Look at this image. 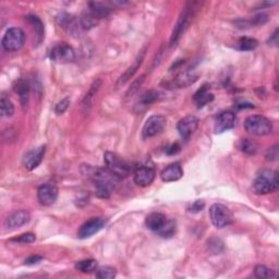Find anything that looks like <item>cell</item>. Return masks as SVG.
<instances>
[{
    "mask_svg": "<svg viewBox=\"0 0 279 279\" xmlns=\"http://www.w3.org/2000/svg\"><path fill=\"white\" fill-rule=\"evenodd\" d=\"M279 187L278 174L274 170L266 169L257 176L254 183H253V189L254 192L259 195H265L268 193H273Z\"/></svg>",
    "mask_w": 279,
    "mask_h": 279,
    "instance_id": "6da1fadb",
    "label": "cell"
},
{
    "mask_svg": "<svg viewBox=\"0 0 279 279\" xmlns=\"http://www.w3.org/2000/svg\"><path fill=\"white\" fill-rule=\"evenodd\" d=\"M244 129L248 133L255 136L268 135L273 131V124L262 115L249 116L244 121Z\"/></svg>",
    "mask_w": 279,
    "mask_h": 279,
    "instance_id": "7a4b0ae2",
    "label": "cell"
},
{
    "mask_svg": "<svg viewBox=\"0 0 279 279\" xmlns=\"http://www.w3.org/2000/svg\"><path fill=\"white\" fill-rule=\"evenodd\" d=\"M194 5L195 3H190V5H188L186 8H184V10L181 12V15H180L179 19L177 21V24L175 25L173 35H171V38H170L171 46L177 45L178 42L180 41V38L182 37L184 32L188 29L189 25H190L191 23V20L193 18V14H194V9H195Z\"/></svg>",
    "mask_w": 279,
    "mask_h": 279,
    "instance_id": "3957f363",
    "label": "cell"
},
{
    "mask_svg": "<svg viewBox=\"0 0 279 279\" xmlns=\"http://www.w3.org/2000/svg\"><path fill=\"white\" fill-rule=\"evenodd\" d=\"M209 217L213 225L218 229H222L233 224L234 215L227 206L215 203L209 208Z\"/></svg>",
    "mask_w": 279,
    "mask_h": 279,
    "instance_id": "277c9868",
    "label": "cell"
},
{
    "mask_svg": "<svg viewBox=\"0 0 279 279\" xmlns=\"http://www.w3.org/2000/svg\"><path fill=\"white\" fill-rule=\"evenodd\" d=\"M104 161L106 168L115 176H117L119 179L127 178L130 175V167L117 154L113 152H106L104 154Z\"/></svg>",
    "mask_w": 279,
    "mask_h": 279,
    "instance_id": "5b68a950",
    "label": "cell"
},
{
    "mask_svg": "<svg viewBox=\"0 0 279 279\" xmlns=\"http://www.w3.org/2000/svg\"><path fill=\"white\" fill-rule=\"evenodd\" d=\"M25 38V33L20 28H11L3 35L2 47L7 51H16L22 48Z\"/></svg>",
    "mask_w": 279,
    "mask_h": 279,
    "instance_id": "8992f818",
    "label": "cell"
},
{
    "mask_svg": "<svg viewBox=\"0 0 279 279\" xmlns=\"http://www.w3.org/2000/svg\"><path fill=\"white\" fill-rule=\"evenodd\" d=\"M166 127V118L162 115H154L151 116L147 122L144 123V127L142 129V137L145 139H151L153 136H156L157 134L164 130Z\"/></svg>",
    "mask_w": 279,
    "mask_h": 279,
    "instance_id": "52a82bcc",
    "label": "cell"
},
{
    "mask_svg": "<svg viewBox=\"0 0 279 279\" xmlns=\"http://www.w3.org/2000/svg\"><path fill=\"white\" fill-rule=\"evenodd\" d=\"M49 57L56 62L67 63L73 61L75 59V54L70 45H68L67 43H61V44L53 47V49L50 50Z\"/></svg>",
    "mask_w": 279,
    "mask_h": 279,
    "instance_id": "ba28073f",
    "label": "cell"
},
{
    "mask_svg": "<svg viewBox=\"0 0 279 279\" xmlns=\"http://www.w3.org/2000/svg\"><path fill=\"white\" fill-rule=\"evenodd\" d=\"M37 199L43 206L53 205L58 199V188L54 183H44L38 188Z\"/></svg>",
    "mask_w": 279,
    "mask_h": 279,
    "instance_id": "9c48e42d",
    "label": "cell"
},
{
    "mask_svg": "<svg viewBox=\"0 0 279 279\" xmlns=\"http://www.w3.org/2000/svg\"><path fill=\"white\" fill-rule=\"evenodd\" d=\"M105 225H106V220H104V218H101V217L92 218V220L84 222V224L80 227V229L78 231V237L80 239L91 238L92 235L97 234L98 231L104 228Z\"/></svg>",
    "mask_w": 279,
    "mask_h": 279,
    "instance_id": "30bf717a",
    "label": "cell"
},
{
    "mask_svg": "<svg viewBox=\"0 0 279 279\" xmlns=\"http://www.w3.org/2000/svg\"><path fill=\"white\" fill-rule=\"evenodd\" d=\"M46 153V147L42 145L40 147L33 148L31 151L25 154L23 158V165L28 170H34L36 169L38 166L41 165V162L44 160Z\"/></svg>",
    "mask_w": 279,
    "mask_h": 279,
    "instance_id": "8fae6325",
    "label": "cell"
},
{
    "mask_svg": "<svg viewBox=\"0 0 279 279\" xmlns=\"http://www.w3.org/2000/svg\"><path fill=\"white\" fill-rule=\"evenodd\" d=\"M199 127V119L195 116H187L178 122L177 129L182 139L189 140Z\"/></svg>",
    "mask_w": 279,
    "mask_h": 279,
    "instance_id": "7c38bea8",
    "label": "cell"
},
{
    "mask_svg": "<svg viewBox=\"0 0 279 279\" xmlns=\"http://www.w3.org/2000/svg\"><path fill=\"white\" fill-rule=\"evenodd\" d=\"M156 173L152 167L147 166H141L139 168H136L134 171V176H133V179H134V182L140 187H148L153 183L154 179H155Z\"/></svg>",
    "mask_w": 279,
    "mask_h": 279,
    "instance_id": "4fadbf2b",
    "label": "cell"
},
{
    "mask_svg": "<svg viewBox=\"0 0 279 279\" xmlns=\"http://www.w3.org/2000/svg\"><path fill=\"white\" fill-rule=\"evenodd\" d=\"M29 220H31V215L28 211H16L7 217L5 226L7 229L14 230L27 225Z\"/></svg>",
    "mask_w": 279,
    "mask_h": 279,
    "instance_id": "5bb4252c",
    "label": "cell"
},
{
    "mask_svg": "<svg viewBox=\"0 0 279 279\" xmlns=\"http://www.w3.org/2000/svg\"><path fill=\"white\" fill-rule=\"evenodd\" d=\"M145 51H147V48L141 51L139 56L136 57V59L134 60V62H133L131 66L129 67L126 71H124V73L120 76L117 81V83H116V88H118L120 87H122V85L126 84L128 81L135 74V72L139 70V68L141 67V64H142V62H143L144 57H145Z\"/></svg>",
    "mask_w": 279,
    "mask_h": 279,
    "instance_id": "9a60e30c",
    "label": "cell"
},
{
    "mask_svg": "<svg viewBox=\"0 0 279 279\" xmlns=\"http://www.w3.org/2000/svg\"><path fill=\"white\" fill-rule=\"evenodd\" d=\"M235 124V115L231 111H224L216 119L215 131L217 133H222L233 129Z\"/></svg>",
    "mask_w": 279,
    "mask_h": 279,
    "instance_id": "2e32d148",
    "label": "cell"
},
{
    "mask_svg": "<svg viewBox=\"0 0 279 279\" xmlns=\"http://www.w3.org/2000/svg\"><path fill=\"white\" fill-rule=\"evenodd\" d=\"M183 176V169L180 162H174L167 166L166 168L162 171L161 178L164 182H174L181 179Z\"/></svg>",
    "mask_w": 279,
    "mask_h": 279,
    "instance_id": "e0dca14e",
    "label": "cell"
},
{
    "mask_svg": "<svg viewBox=\"0 0 279 279\" xmlns=\"http://www.w3.org/2000/svg\"><path fill=\"white\" fill-rule=\"evenodd\" d=\"M167 220H168V218H167L164 214L154 212L149 214V215L147 217V220H145V224H147V227L149 230L158 233V231H160L162 227L165 226Z\"/></svg>",
    "mask_w": 279,
    "mask_h": 279,
    "instance_id": "ac0fdd59",
    "label": "cell"
},
{
    "mask_svg": "<svg viewBox=\"0 0 279 279\" xmlns=\"http://www.w3.org/2000/svg\"><path fill=\"white\" fill-rule=\"evenodd\" d=\"M199 75L194 73V71L192 70H187L176 76V79L174 80V85L177 88H187L190 87L194 82H196Z\"/></svg>",
    "mask_w": 279,
    "mask_h": 279,
    "instance_id": "d6986e66",
    "label": "cell"
},
{
    "mask_svg": "<svg viewBox=\"0 0 279 279\" xmlns=\"http://www.w3.org/2000/svg\"><path fill=\"white\" fill-rule=\"evenodd\" d=\"M208 88L209 85L205 84L194 94V101L197 105V108H202V107H204L206 104H208L214 100V95L208 92Z\"/></svg>",
    "mask_w": 279,
    "mask_h": 279,
    "instance_id": "ffe728a7",
    "label": "cell"
},
{
    "mask_svg": "<svg viewBox=\"0 0 279 279\" xmlns=\"http://www.w3.org/2000/svg\"><path fill=\"white\" fill-rule=\"evenodd\" d=\"M157 98H158V92L157 91L151 89V91L145 92L143 95L140 97V101L136 103L135 109L137 111L145 110L149 105L153 104V103L155 101H157Z\"/></svg>",
    "mask_w": 279,
    "mask_h": 279,
    "instance_id": "44dd1931",
    "label": "cell"
},
{
    "mask_svg": "<svg viewBox=\"0 0 279 279\" xmlns=\"http://www.w3.org/2000/svg\"><path fill=\"white\" fill-rule=\"evenodd\" d=\"M15 92L19 95L21 104H22V106L25 108L29 104V88L27 81L23 79L16 81V83L15 85Z\"/></svg>",
    "mask_w": 279,
    "mask_h": 279,
    "instance_id": "7402d4cb",
    "label": "cell"
},
{
    "mask_svg": "<svg viewBox=\"0 0 279 279\" xmlns=\"http://www.w3.org/2000/svg\"><path fill=\"white\" fill-rule=\"evenodd\" d=\"M27 20L29 21V24L32 25L34 33H35L36 45H40L43 41V38H44V25H43L40 18L35 15H29L27 16Z\"/></svg>",
    "mask_w": 279,
    "mask_h": 279,
    "instance_id": "603a6c76",
    "label": "cell"
},
{
    "mask_svg": "<svg viewBox=\"0 0 279 279\" xmlns=\"http://www.w3.org/2000/svg\"><path fill=\"white\" fill-rule=\"evenodd\" d=\"M101 87H102V81L96 80V81H94V83L91 85V88H89L88 92L87 93V95H85L84 101H83V106L87 110H88L92 107L94 98H95V96L97 95Z\"/></svg>",
    "mask_w": 279,
    "mask_h": 279,
    "instance_id": "cb8c5ba5",
    "label": "cell"
},
{
    "mask_svg": "<svg viewBox=\"0 0 279 279\" xmlns=\"http://www.w3.org/2000/svg\"><path fill=\"white\" fill-rule=\"evenodd\" d=\"M88 7H89L88 11L91 12L94 16H96L98 20L102 18H106V16H108L110 14V9L108 7H106L104 3L89 2Z\"/></svg>",
    "mask_w": 279,
    "mask_h": 279,
    "instance_id": "d4e9b609",
    "label": "cell"
},
{
    "mask_svg": "<svg viewBox=\"0 0 279 279\" xmlns=\"http://www.w3.org/2000/svg\"><path fill=\"white\" fill-rule=\"evenodd\" d=\"M0 113H1L2 117H11L15 113V106L10 98L6 95H2L1 100H0Z\"/></svg>",
    "mask_w": 279,
    "mask_h": 279,
    "instance_id": "484cf974",
    "label": "cell"
},
{
    "mask_svg": "<svg viewBox=\"0 0 279 279\" xmlns=\"http://www.w3.org/2000/svg\"><path fill=\"white\" fill-rule=\"evenodd\" d=\"M95 184V194L100 199H108L113 191L114 186L106 182H96Z\"/></svg>",
    "mask_w": 279,
    "mask_h": 279,
    "instance_id": "4316f807",
    "label": "cell"
},
{
    "mask_svg": "<svg viewBox=\"0 0 279 279\" xmlns=\"http://www.w3.org/2000/svg\"><path fill=\"white\" fill-rule=\"evenodd\" d=\"M75 269L81 273H92L97 269V262L95 260H83L75 264Z\"/></svg>",
    "mask_w": 279,
    "mask_h": 279,
    "instance_id": "83f0119b",
    "label": "cell"
},
{
    "mask_svg": "<svg viewBox=\"0 0 279 279\" xmlns=\"http://www.w3.org/2000/svg\"><path fill=\"white\" fill-rule=\"evenodd\" d=\"M239 148L241 149L244 154H248V155H255L257 153V149H259V147H257V144L253 142V141L249 139H243L240 141Z\"/></svg>",
    "mask_w": 279,
    "mask_h": 279,
    "instance_id": "f1b7e54d",
    "label": "cell"
},
{
    "mask_svg": "<svg viewBox=\"0 0 279 279\" xmlns=\"http://www.w3.org/2000/svg\"><path fill=\"white\" fill-rule=\"evenodd\" d=\"M257 45H259V42L255 38L242 37L238 43V48L242 51H250L255 49Z\"/></svg>",
    "mask_w": 279,
    "mask_h": 279,
    "instance_id": "f546056e",
    "label": "cell"
},
{
    "mask_svg": "<svg viewBox=\"0 0 279 279\" xmlns=\"http://www.w3.org/2000/svg\"><path fill=\"white\" fill-rule=\"evenodd\" d=\"M116 275H117V270L111 266H102L96 269V277L100 279H111L115 278Z\"/></svg>",
    "mask_w": 279,
    "mask_h": 279,
    "instance_id": "4dcf8cb0",
    "label": "cell"
},
{
    "mask_svg": "<svg viewBox=\"0 0 279 279\" xmlns=\"http://www.w3.org/2000/svg\"><path fill=\"white\" fill-rule=\"evenodd\" d=\"M254 275L255 277L260 279H266L273 278L275 276V272L265 265H257L254 269Z\"/></svg>",
    "mask_w": 279,
    "mask_h": 279,
    "instance_id": "1f68e13d",
    "label": "cell"
},
{
    "mask_svg": "<svg viewBox=\"0 0 279 279\" xmlns=\"http://www.w3.org/2000/svg\"><path fill=\"white\" fill-rule=\"evenodd\" d=\"M175 231H176L175 222L173 220H167L166 224H165V226L162 227V228L160 231H158L157 234L160 235L161 237H162V238H170V237H173V235H174Z\"/></svg>",
    "mask_w": 279,
    "mask_h": 279,
    "instance_id": "d6a6232c",
    "label": "cell"
},
{
    "mask_svg": "<svg viewBox=\"0 0 279 279\" xmlns=\"http://www.w3.org/2000/svg\"><path fill=\"white\" fill-rule=\"evenodd\" d=\"M144 79H145V75H141L140 78H137V79L134 81V82H133V83L131 84L130 88H129L128 91H127V93H126V97H130V96H133V95H134V94L140 89L141 85L143 84Z\"/></svg>",
    "mask_w": 279,
    "mask_h": 279,
    "instance_id": "836d02e7",
    "label": "cell"
},
{
    "mask_svg": "<svg viewBox=\"0 0 279 279\" xmlns=\"http://www.w3.org/2000/svg\"><path fill=\"white\" fill-rule=\"evenodd\" d=\"M69 105H70V98L66 97L63 100L60 101L57 105L55 107V113L57 115H62L64 111L69 108Z\"/></svg>",
    "mask_w": 279,
    "mask_h": 279,
    "instance_id": "e575fe53",
    "label": "cell"
},
{
    "mask_svg": "<svg viewBox=\"0 0 279 279\" xmlns=\"http://www.w3.org/2000/svg\"><path fill=\"white\" fill-rule=\"evenodd\" d=\"M12 241L18 242V243H23V244L32 243V242L35 241V235H34V234H31V233L23 234V235H21L20 237H18V238L12 239Z\"/></svg>",
    "mask_w": 279,
    "mask_h": 279,
    "instance_id": "d590c367",
    "label": "cell"
},
{
    "mask_svg": "<svg viewBox=\"0 0 279 279\" xmlns=\"http://www.w3.org/2000/svg\"><path fill=\"white\" fill-rule=\"evenodd\" d=\"M278 157V145H275L274 147L268 149V153L266 154V160L267 161H276Z\"/></svg>",
    "mask_w": 279,
    "mask_h": 279,
    "instance_id": "8d00e7d4",
    "label": "cell"
},
{
    "mask_svg": "<svg viewBox=\"0 0 279 279\" xmlns=\"http://www.w3.org/2000/svg\"><path fill=\"white\" fill-rule=\"evenodd\" d=\"M42 260H43V257L40 255H32V256H29V259L25 260V264L27 265H35V264L40 263Z\"/></svg>",
    "mask_w": 279,
    "mask_h": 279,
    "instance_id": "74e56055",
    "label": "cell"
},
{
    "mask_svg": "<svg viewBox=\"0 0 279 279\" xmlns=\"http://www.w3.org/2000/svg\"><path fill=\"white\" fill-rule=\"evenodd\" d=\"M204 205H205V204H204V202H203V201L197 200V201L194 202V203L192 204L191 211H192V212H200V211H202V209H203Z\"/></svg>",
    "mask_w": 279,
    "mask_h": 279,
    "instance_id": "f35d334b",
    "label": "cell"
},
{
    "mask_svg": "<svg viewBox=\"0 0 279 279\" xmlns=\"http://www.w3.org/2000/svg\"><path fill=\"white\" fill-rule=\"evenodd\" d=\"M180 151V145L178 143H175L171 145L170 147L167 148V154H169V155H175V154H177Z\"/></svg>",
    "mask_w": 279,
    "mask_h": 279,
    "instance_id": "ab89813d",
    "label": "cell"
},
{
    "mask_svg": "<svg viewBox=\"0 0 279 279\" xmlns=\"http://www.w3.org/2000/svg\"><path fill=\"white\" fill-rule=\"evenodd\" d=\"M277 32H278V29H276V31H275V33L273 34V36H272V38H270L269 40V45L270 44H274V45H276L277 44Z\"/></svg>",
    "mask_w": 279,
    "mask_h": 279,
    "instance_id": "60d3db41",
    "label": "cell"
}]
</instances>
